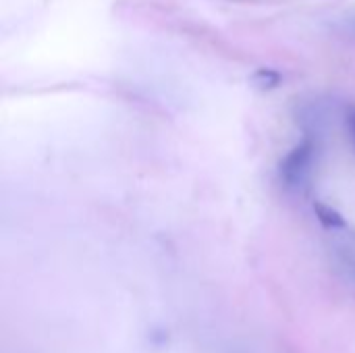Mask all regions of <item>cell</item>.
<instances>
[{"label":"cell","instance_id":"cell-1","mask_svg":"<svg viewBox=\"0 0 355 353\" xmlns=\"http://www.w3.org/2000/svg\"><path fill=\"white\" fill-rule=\"evenodd\" d=\"M316 144L312 137H306L302 144H297L283 160L281 164V181L287 189L291 191H300L302 187L308 185L310 175H312V166L316 160Z\"/></svg>","mask_w":355,"mask_h":353},{"label":"cell","instance_id":"cell-2","mask_svg":"<svg viewBox=\"0 0 355 353\" xmlns=\"http://www.w3.org/2000/svg\"><path fill=\"white\" fill-rule=\"evenodd\" d=\"M331 233V248L339 270L355 285V231L349 223L341 229L329 231Z\"/></svg>","mask_w":355,"mask_h":353},{"label":"cell","instance_id":"cell-3","mask_svg":"<svg viewBox=\"0 0 355 353\" xmlns=\"http://www.w3.org/2000/svg\"><path fill=\"white\" fill-rule=\"evenodd\" d=\"M347 127H349V133H352V139H354L355 144V110L347 117Z\"/></svg>","mask_w":355,"mask_h":353}]
</instances>
